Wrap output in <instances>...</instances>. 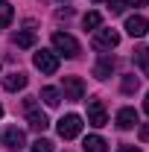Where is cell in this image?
I'll list each match as a JSON object with an SVG mask.
<instances>
[{
    "mask_svg": "<svg viewBox=\"0 0 149 152\" xmlns=\"http://www.w3.org/2000/svg\"><path fill=\"white\" fill-rule=\"evenodd\" d=\"M53 47H56V53H61V56H67V58H76L82 53L79 41L73 35H67V32H53Z\"/></svg>",
    "mask_w": 149,
    "mask_h": 152,
    "instance_id": "6da1fadb",
    "label": "cell"
},
{
    "mask_svg": "<svg viewBox=\"0 0 149 152\" xmlns=\"http://www.w3.org/2000/svg\"><path fill=\"white\" fill-rule=\"evenodd\" d=\"M58 137H64V140H73L76 134L82 132V117L79 114H64L61 120H58Z\"/></svg>",
    "mask_w": 149,
    "mask_h": 152,
    "instance_id": "7a4b0ae2",
    "label": "cell"
},
{
    "mask_svg": "<svg viewBox=\"0 0 149 152\" xmlns=\"http://www.w3.org/2000/svg\"><path fill=\"white\" fill-rule=\"evenodd\" d=\"M32 61H35L38 70H41V73H47V76H53V73L58 70V56L53 53V50H38Z\"/></svg>",
    "mask_w": 149,
    "mask_h": 152,
    "instance_id": "3957f363",
    "label": "cell"
},
{
    "mask_svg": "<svg viewBox=\"0 0 149 152\" xmlns=\"http://www.w3.org/2000/svg\"><path fill=\"white\" fill-rule=\"evenodd\" d=\"M61 88H64V99H70V102H79L85 96V82L79 76H64L61 79Z\"/></svg>",
    "mask_w": 149,
    "mask_h": 152,
    "instance_id": "277c9868",
    "label": "cell"
},
{
    "mask_svg": "<svg viewBox=\"0 0 149 152\" xmlns=\"http://www.w3.org/2000/svg\"><path fill=\"white\" fill-rule=\"evenodd\" d=\"M117 44H120L117 29H96V35H93V47H96V50H111Z\"/></svg>",
    "mask_w": 149,
    "mask_h": 152,
    "instance_id": "5b68a950",
    "label": "cell"
},
{
    "mask_svg": "<svg viewBox=\"0 0 149 152\" xmlns=\"http://www.w3.org/2000/svg\"><path fill=\"white\" fill-rule=\"evenodd\" d=\"M126 32H129L131 38H143L149 32V20L143 18V15H129V18H126Z\"/></svg>",
    "mask_w": 149,
    "mask_h": 152,
    "instance_id": "8992f818",
    "label": "cell"
},
{
    "mask_svg": "<svg viewBox=\"0 0 149 152\" xmlns=\"http://www.w3.org/2000/svg\"><path fill=\"white\" fill-rule=\"evenodd\" d=\"M88 123L91 126H105L108 123V117H105V105H102V99H91L88 102Z\"/></svg>",
    "mask_w": 149,
    "mask_h": 152,
    "instance_id": "52a82bcc",
    "label": "cell"
},
{
    "mask_svg": "<svg viewBox=\"0 0 149 152\" xmlns=\"http://www.w3.org/2000/svg\"><path fill=\"white\" fill-rule=\"evenodd\" d=\"M3 143H6L9 149H23V146H26V134L20 132L18 126H9L6 134H3Z\"/></svg>",
    "mask_w": 149,
    "mask_h": 152,
    "instance_id": "ba28073f",
    "label": "cell"
},
{
    "mask_svg": "<svg viewBox=\"0 0 149 152\" xmlns=\"http://www.w3.org/2000/svg\"><path fill=\"white\" fill-rule=\"evenodd\" d=\"M26 82H29L26 73L15 70V73H9L6 79H3V88H6V91H23V88H26Z\"/></svg>",
    "mask_w": 149,
    "mask_h": 152,
    "instance_id": "9c48e42d",
    "label": "cell"
},
{
    "mask_svg": "<svg viewBox=\"0 0 149 152\" xmlns=\"http://www.w3.org/2000/svg\"><path fill=\"white\" fill-rule=\"evenodd\" d=\"M117 126H120V129L137 126V111H134V108H120V111H117Z\"/></svg>",
    "mask_w": 149,
    "mask_h": 152,
    "instance_id": "30bf717a",
    "label": "cell"
},
{
    "mask_svg": "<svg viewBox=\"0 0 149 152\" xmlns=\"http://www.w3.org/2000/svg\"><path fill=\"white\" fill-rule=\"evenodd\" d=\"M82 149L85 152H108V143H105L99 134H88V137L82 140Z\"/></svg>",
    "mask_w": 149,
    "mask_h": 152,
    "instance_id": "8fae6325",
    "label": "cell"
},
{
    "mask_svg": "<svg viewBox=\"0 0 149 152\" xmlns=\"http://www.w3.org/2000/svg\"><path fill=\"white\" fill-rule=\"evenodd\" d=\"M111 70H114V58L111 56H102L99 61H96V67H93V76H96V79H108Z\"/></svg>",
    "mask_w": 149,
    "mask_h": 152,
    "instance_id": "7c38bea8",
    "label": "cell"
},
{
    "mask_svg": "<svg viewBox=\"0 0 149 152\" xmlns=\"http://www.w3.org/2000/svg\"><path fill=\"white\" fill-rule=\"evenodd\" d=\"M131 58H134V64L143 70V76H149V47H134Z\"/></svg>",
    "mask_w": 149,
    "mask_h": 152,
    "instance_id": "4fadbf2b",
    "label": "cell"
},
{
    "mask_svg": "<svg viewBox=\"0 0 149 152\" xmlns=\"http://www.w3.org/2000/svg\"><path fill=\"white\" fill-rule=\"evenodd\" d=\"M47 126H50L47 114H41V111H29V129H35V132H44Z\"/></svg>",
    "mask_w": 149,
    "mask_h": 152,
    "instance_id": "5bb4252c",
    "label": "cell"
},
{
    "mask_svg": "<svg viewBox=\"0 0 149 152\" xmlns=\"http://www.w3.org/2000/svg\"><path fill=\"white\" fill-rule=\"evenodd\" d=\"M12 15H15V9H12V3H6V0H0V29H6V26L12 23Z\"/></svg>",
    "mask_w": 149,
    "mask_h": 152,
    "instance_id": "9a60e30c",
    "label": "cell"
},
{
    "mask_svg": "<svg viewBox=\"0 0 149 152\" xmlns=\"http://www.w3.org/2000/svg\"><path fill=\"white\" fill-rule=\"evenodd\" d=\"M41 99H44L50 108H56L58 102H61V94H58L56 88H41Z\"/></svg>",
    "mask_w": 149,
    "mask_h": 152,
    "instance_id": "2e32d148",
    "label": "cell"
},
{
    "mask_svg": "<svg viewBox=\"0 0 149 152\" xmlns=\"http://www.w3.org/2000/svg\"><path fill=\"white\" fill-rule=\"evenodd\" d=\"M15 44H18V47H32V44H35V32H32V29L18 32V35H15Z\"/></svg>",
    "mask_w": 149,
    "mask_h": 152,
    "instance_id": "e0dca14e",
    "label": "cell"
},
{
    "mask_svg": "<svg viewBox=\"0 0 149 152\" xmlns=\"http://www.w3.org/2000/svg\"><path fill=\"white\" fill-rule=\"evenodd\" d=\"M99 23H102V15H99V12H88V15L82 18V26H85V29H96Z\"/></svg>",
    "mask_w": 149,
    "mask_h": 152,
    "instance_id": "ac0fdd59",
    "label": "cell"
},
{
    "mask_svg": "<svg viewBox=\"0 0 149 152\" xmlns=\"http://www.w3.org/2000/svg\"><path fill=\"white\" fill-rule=\"evenodd\" d=\"M29 152H53V140H47V137H38L35 143H32V149Z\"/></svg>",
    "mask_w": 149,
    "mask_h": 152,
    "instance_id": "d6986e66",
    "label": "cell"
},
{
    "mask_svg": "<svg viewBox=\"0 0 149 152\" xmlns=\"http://www.w3.org/2000/svg\"><path fill=\"white\" fill-rule=\"evenodd\" d=\"M123 91H126V94H134V91H137V79H134V76H123Z\"/></svg>",
    "mask_w": 149,
    "mask_h": 152,
    "instance_id": "ffe728a7",
    "label": "cell"
},
{
    "mask_svg": "<svg viewBox=\"0 0 149 152\" xmlns=\"http://www.w3.org/2000/svg\"><path fill=\"white\" fill-rule=\"evenodd\" d=\"M126 6H129L126 0H111V12H123Z\"/></svg>",
    "mask_w": 149,
    "mask_h": 152,
    "instance_id": "44dd1931",
    "label": "cell"
},
{
    "mask_svg": "<svg viewBox=\"0 0 149 152\" xmlns=\"http://www.w3.org/2000/svg\"><path fill=\"white\" fill-rule=\"evenodd\" d=\"M137 134H140V140H149V126H140V132H137Z\"/></svg>",
    "mask_w": 149,
    "mask_h": 152,
    "instance_id": "7402d4cb",
    "label": "cell"
},
{
    "mask_svg": "<svg viewBox=\"0 0 149 152\" xmlns=\"http://www.w3.org/2000/svg\"><path fill=\"white\" fill-rule=\"evenodd\" d=\"M126 3H129V6H134V9H137V6H146L149 0H126Z\"/></svg>",
    "mask_w": 149,
    "mask_h": 152,
    "instance_id": "603a6c76",
    "label": "cell"
},
{
    "mask_svg": "<svg viewBox=\"0 0 149 152\" xmlns=\"http://www.w3.org/2000/svg\"><path fill=\"white\" fill-rule=\"evenodd\" d=\"M117 152H140V149H137V146H120Z\"/></svg>",
    "mask_w": 149,
    "mask_h": 152,
    "instance_id": "cb8c5ba5",
    "label": "cell"
},
{
    "mask_svg": "<svg viewBox=\"0 0 149 152\" xmlns=\"http://www.w3.org/2000/svg\"><path fill=\"white\" fill-rule=\"evenodd\" d=\"M143 111L149 114V94H146V99H143Z\"/></svg>",
    "mask_w": 149,
    "mask_h": 152,
    "instance_id": "d4e9b609",
    "label": "cell"
},
{
    "mask_svg": "<svg viewBox=\"0 0 149 152\" xmlns=\"http://www.w3.org/2000/svg\"><path fill=\"white\" fill-rule=\"evenodd\" d=\"M0 117H3V105H0Z\"/></svg>",
    "mask_w": 149,
    "mask_h": 152,
    "instance_id": "484cf974",
    "label": "cell"
},
{
    "mask_svg": "<svg viewBox=\"0 0 149 152\" xmlns=\"http://www.w3.org/2000/svg\"><path fill=\"white\" fill-rule=\"evenodd\" d=\"M96 3H99V0H96Z\"/></svg>",
    "mask_w": 149,
    "mask_h": 152,
    "instance_id": "4316f807",
    "label": "cell"
}]
</instances>
